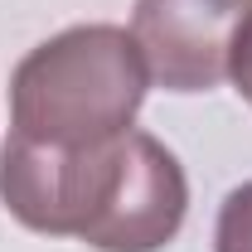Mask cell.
<instances>
[{"label": "cell", "instance_id": "6da1fadb", "mask_svg": "<svg viewBox=\"0 0 252 252\" xmlns=\"http://www.w3.org/2000/svg\"><path fill=\"white\" fill-rule=\"evenodd\" d=\"M0 204L34 233L78 238L93 252H160L185 228L189 180L175 151L136 126L83 151L10 131L0 146Z\"/></svg>", "mask_w": 252, "mask_h": 252}, {"label": "cell", "instance_id": "7a4b0ae2", "mask_svg": "<svg viewBox=\"0 0 252 252\" xmlns=\"http://www.w3.org/2000/svg\"><path fill=\"white\" fill-rule=\"evenodd\" d=\"M151 88L131 30L73 25L30 49L10 78V131L39 146H107L136 126Z\"/></svg>", "mask_w": 252, "mask_h": 252}, {"label": "cell", "instance_id": "3957f363", "mask_svg": "<svg viewBox=\"0 0 252 252\" xmlns=\"http://www.w3.org/2000/svg\"><path fill=\"white\" fill-rule=\"evenodd\" d=\"M252 0H136L131 39L165 93H209L228 78L233 39Z\"/></svg>", "mask_w": 252, "mask_h": 252}, {"label": "cell", "instance_id": "277c9868", "mask_svg": "<svg viewBox=\"0 0 252 252\" xmlns=\"http://www.w3.org/2000/svg\"><path fill=\"white\" fill-rule=\"evenodd\" d=\"M214 252H252V180L223 199L219 228H214Z\"/></svg>", "mask_w": 252, "mask_h": 252}, {"label": "cell", "instance_id": "5b68a950", "mask_svg": "<svg viewBox=\"0 0 252 252\" xmlns=\"http://www.w3.org/2000/svg\"><path fill=\"white\" fill-rule=\"evenodd\" d=\"M228 78H233L238 97L252 107V15L243 20V30H238V39H233V54H228Z\"/></svg>", "mask_w": 252, "mask_h": 252}]
</instances>
